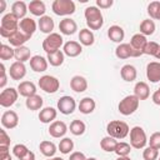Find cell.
Masks as SVG:
<instances>
[{"mask_svg":"<svg viewBox=\"0 0 160 160\" xmlns=\"http://www.w3.org/2000/svg\"><path fill=\"white\" fill-rule=\"evenodd\" d=\"M84 16L88 29L90 30H99L104 25V18L98 6H88L84 11Z\"/></svg>","mask_w":160,"mask_h":160,"instance_id":"6da1fadb","label":"cell"},{"mask_svg":"<svg viewBox=\"0 0 160 160\" xmlns=\"http://www.w3.org/2000/svg\"><path fill=\"white\" fill-rule=\"evenodd\" d=\"M28 152H29V149H28V146L24 145V144H16V145L12 148V154H14L18 159H21V158L25 156Z\"/></svg>","mask_w":160,"mask_h":160,"instance_id":"bcb514c9","label":"cell"},{"mask_svg":"<svg viewBox=\"0 0 160 160\" xmlns=\"http://www.w3.org/2000/svg\"><path fill=\"white\" fill-rule=\"evenodd\" d=\"M130 151H131V145L128 144V142L120 141V142H118L116 149H115L114 152H115L118 156H129Z\"/></svg>","mask_w":160,"mask_h":160,"instance_id":"7bdbcfd3","label":"cell"},{"mask_svg":"<svg viewBox=\"0 0 160 160\" xmlns=\"http://www.w3.org/2000/svg\"><path fill=\"white\" fill-rule=\"evenodd\" d=\"M38 26H39V29H40V31H41V32H44V34H48V35H49V34H51V32H52L55 24H54V20H52L50 16L44 15V16H41V18L39 19Z\"/></svg>","mask_w":160,"mask_h":160,"instance_id":"4316f807","label":"cell"},{"mask_svg":"<svg viewBox=\"0 0 160 160\" xmlns=\"http://www.w3.org/2000/svg\"><path fill=\"white\" fill-rule=\"evenodd\" d=\"M148 144V138L141 126H134L130 130V145L134 149H144Z\"/></svg>","mask_w":160,"mask_h":160,"instance_id":"52a82bcc","label":"cell"},{"mask_svg":"<svg viewBox=\"0 0 160 160\" xmlns=\"http://www.w3.org/2000/svg\"><path fill=\"white\" fill-rule=\"evenodd\" d=\"M0 160H12L9 146H0Z\"/></svg>","mask_w":160,"mask_h":160,"instance_id":"681fc988","label":"cell"},{"mask_svg":"<svg viewBox=\"0 0 160 160\" xmlns=\"http://www.w3.org/2000/svg\"><path fill=\"white\" fill-rule=\"evenodd\" d=\"M154 32H155V22L151 19L142 20L140 24V34L148 36V35H152Z\"/></svg>","mask_w":160,"mask_h":160,"instance_id":"74e56055","label":"cell"},{"mask_svg":"<svg viewBox=\"0 0 160 160\" xmlns=\"http://www.w3.org/2000/svg\"><path fill=\"white\" fill-rule=\"evenodd\" d=\"M106 132L109 136L114 138V139H124L129 135L130 129L129 125L125 121L121 120H111L108 125H106Z\"/></svg>","mask_w":160,"mask_h":160,"instance_id":"3957f363","label":"cell"},{"mask_svg":"<svg viewBox=\"0 0 160 160\" xmlns=\"http://www.w3.org/2000/svg\"><path fill=\"white\" fill-rule=\"evenodd\" d=\"M62 51H64V54H65L66 56H69V58H76V56H79V55L81 54L82 46H81V44L78 42V41L69 40V41H66V42L64 44Z\"/></svg>","mask_w":160,"mask_h":160,"instance_id":"4fadbf2b","label":"cell"},{"mask_svg":"<svg viewBox=\"0 0 160 160\" xmlns=\"http://www.w3.org/2000/svg\"><path fill=\"white\" fill-rule=\"evenodd\" d=\"M116 160H131V159L129 156H118Z\"/></svg>","mask_w":160,"mask_h":160,"instance_id":"6f0895ef","label":"cell"},{"mask_svg":"<svg viewBox=\"0 0 160 160\" xmlns=\"http://www.w3.org/2000/svg\"><path fill=\"white\" fill-rule=\"evenodd\" d=\"M139 102H140V100L135 95H128L122 100H120V102L118 105V110L121 115H125V116L131 115L138 110Z\"/></svg>","mask_w":160,"mask_h":160,"instance_id":"5b68a950","label":"cell"},{"mask_svg":"<svg viewBox=\"0 0 160 160\" xmlns=\"http://www.w3.org/2000/svg\"><path fill=\"white\" fill-rule=\"evenodd\" d=\"M19 124V116L12 110H6L1 115V125L4 129H14Z\"/></svg>","mask_w":160,"mask_h":160,"instance_id":"7c38bea8","label":"cell"},{"mask_svg":"<svg viewBox=\"0 0 160 160\" xmlns=\"http://www.w3.org/2000/svg\"><path fill=\"white\" fill-rule=\"evenodd\" d=\"M76 109V101L74 100L72 96L69 95H64L59 99L58 101V110L64 114V115H70L75 111Z\"/></svg>","mask_w":160,"mask_h":160,"instance_id":"8fae6325","label":"cell"},{"mask_svg":"<svg viewBox=\"0 0 160 160\" xmlns=\"http://www.w3.org/2000/svg\"><path fill=\"white\" fill-rule=\"evenodd\" d=\"M70 88L75 92H84L88 89V81H86V79L84 76L75 75L70 80Z\"/></svg>","mask_w":160,"mask_h":160,"instance_id":"603a6c76","label":"cell"},{"mask_svg":"<svg viewBox=\"0 0 160 160\" xmlns=\"http://www.w3.org/2000/svg\"><path fill=\"white\" fill-rule=\"evenodd\" d=\"M39 150L40 152L46 156V158H52L56 152V145L52 142V141H48V140H44L40 142L39 145Z\"/></svg>","mask_w":160,"mask_h":160,"instance_id":"4dcf8cb0","label":"cell"},{"mask_svg":"<svg viewBox=\"0 0 160 160\" xmlns=\"http://www.w3.org/2000/svg\"><path fill=\"white\" fill-rule=\"evenodd\" d=\"M39 86L42 91L48 92V94H54L59 90L60 88V81L58 80V78L51 76V75H44L39 79Z\"/></svg>","mask_w":160,"mask_h":160,"instance_id":"ba28073f","label":"cell"},{"mask_svg":"<svg viewBox=\"0 0 160 160\" xmlns=\"http://www.w3.org/2000/svg\"><path fill=\"white\" fill-rule=\"evenodd\" d=\"M59 30L62 35H72L78 30V24L70 18H65L59 22Z\"/></svg>","mask_w":160,"mask_h":160,"instance_id":"9a60e30c","label":"cell"},{"mask_svg":"<svg viewBox=\"0 0 160 160\" xmlns=\"http://www.w3.org/2000/svg\"><path fill=\"white\" fill-rule=\"evenodd\" d=\"M149 141V146L151 148H155V149H160V131H156L154 134L150 135V139L148 140Z\"/></svg>","mask_w":160,"mask_h":160,"instance_id":"7dc6e473","label":"cell"},{"mask_svg":"<svg viewBox=\"0 0 160 160\" xmlns=\"http://www.w3.org/2000/svg\"><path fill=\"white\" fill-rule=\"evenodd\" d=\"M134 95L139 100H146L150 96V89L149 85L145 81H138L134 86Z\"/></svg>","mask_w":160,"mask_h":160,"instance_id":"cb8c5ba5","label":"cell"},{"mask_svg":"<svg viewBox=\"0 0 160 160\" xmlns=\"http://www.w3.org/2000/svg\"><path fill=\"white\" fill-rule=\"evenodd\" d=\"M108 36H109V39H110L111 41L121 44V41H122L124 38H125V31H124V29H122L121 26H119V25H112V26H110V28L108 29Z\"/></svg>","mask_w":160,"mask_h":160,"instance_id":"7402d4cb","label":"cell"},{"mask_svg":"<svg viewBox=\"0 0 160 160\" xmlns=\"http://www.w3.org/2000/svg\"><path fill=\"white\" fill-rule=\"evenodd\" d=\"M0 70H1V78H0V88L2 89L5 85H6V70H5V66H4V64L1 62L0 64Z\"/></svg>","mask_w":160,"mask_h":160,"instance_id":"816d5d0a","label":"cell"},{"mask_svg":"<svg viewBox=\"0 0 160 160\" xmlns=\"http://www.w3.org/2000/svg\"><path fill=\"white\" fill-rule=\"evenodd\" d=\"M86 159L88 158L81 151H74L70 154V158H69V160H86Z\"/></svg>","mask_w":160,"mask_h":160,"instance_id":"f5cc1de1","label":"cell"},{"mask_svg":"<svg viewBox=\"0 0 160 160\" xmlns=\"http://www.w3.org/2000/svg\"><path fill=\"white\" fill-rule=\"evenodd\" d=\"M48 160H64L62 158H58V156H54V158H49Z\"/></svg>","mask_w":160,"mask_h":160,"instance_id":"680465c9","label":"cell"},{"mask_svg":"<svg viewBox=\"0 0 160 160\" xmlns=\"http://www.w3.org/2000/svg\"><path fill=\"white\" fill-rule=\"evenodd\" d=\"M115 55H116L118 59H128V58H138V56H141L142 52L132 49L131 45L128 44V42H121V44H119L116 46Z\"/></svg>","mask_w":160,"mask_h":160,"instance_id":"30bf717a","label":"cell"},{"mask_svg":"<svg viewBox=\"0 0 160 160\" xmlns=\"http://www.w3.org/2000/svg\"><path fill=\"white\" fill-rule=\"evenodd\" d=\"M18 96H19L18 89L6 88L0 92V105L2 108H10L16 102Z\"/></svg>","mask_w":160,"mask_h":160,"instance_id":"9c48e42d","label":"cell"},{"mask_svg":"<svg viewBox=\"0 0 160 160\" xmlns=\"http://www.w3.org/2000/svg\"><path fill=\"white\" fill-rule=\"evenodd\" d=\"M29 11V8L28 5L24 2V1H15L12 5H11V12L19 19V20H22L24 18H26V12Z\"/></svg>","mask_w":160,"mask_h":160,"instance_id":"f546056e","label":"cell"},{"mask_svg":"<svg viewBox=\"0 0 160 160\" xmlns=\"http://www.w3.org/2000/svg\"><path fill=\"white\" fill-rule=\"evenodd\" d=\"M19 30L22 31L24 34L29 35V36H32V34L36 31V22H35V20L31 19V18H24L19 22Z\"/></svg>","mask_w":160,"mask_h":160,"instance_id":"44dd1931","label":"cell"},{"mask_svg":"<svg viewBox=\"0 0 160 160\" xmlns=\"http://www.w3.org/2000/svg\"><path fill=\"white\" fill-rule=\"evenodd\" d=\"M30 68L35 71V72H44L48 69V59H45L41 55H34L30 60Z\"/></svg>","mask_w":160,"mask_h":160,"instance_id":"ac0fdd59","label":"cell"},{"mask_svg":"<svg viewBox=\"0 0 160 160\" xmlns=\"http://www.w3.org/2000/svg\"><path fill=\"white\" fill-rule=\"evenodd\" d=\"M159 90H160V88H159Z\"/></svg>","mask_w":160,"mask_h":160,"instance_id":"be15d7a7","label":"cell"},{"mask_svg":"<svg viewBox=\"0 0 160 160\" xmlns=\"http://www.w3.org/2000/svg\"><path fill=\"white\" fill-rule=\"evenodd\" d=\"M42 102H44L42 98L36 94V95H34V96L28 98L26 101H25V105H26V108H28L29 110L35 111V110H39V109L42 108Z\"/></svg>","mask_w":160,"mask_h":160,"instance_id":"836d02e7","label":"cell"},{"mask_svg":"<svg viewBox=\"0 0 160 160\" xmlns=\"http://www.w3.org/2000/svg\"><path fill=\"white\" fill-rule=\"evenodd\" d=\"M18 91H19V94L21 96H24V98L28 99L30 96L36 95V86L31 81H21L18 85Z\"/></svg>","mask_w":160,"mask_h":160,"instance_id":"ffe728a7","label":"cell"},{"mask_svg":"<svg viewBox=\"0 0 160 160\" xmlns=\"http://www.w3.org/2000/svg\"><path fill=\"white\" fill-rule=\"evenodd\" d=\"M95 106H96V102L92 98H84L79 102V111L81 114L88 115V114H91L95 110Z\"/></svg>","mask_w":160,"mask_h":160,"instance_id":"83f0119b","label":"cell"},{"mask_svg":"<svg viewBox=\"0 0 160 160\" xmlns=\"http://www.w3.org/2000/svg\"><path fill=\"white\" fill-rule=\"evenodd\" d=\"M30 39H31V36H29V35L24 34L22 31L18 30V31H15V32L9 38V42H10V45H12V46H15V48H20V46H24V44H25L26 41H29Z\"/></svg>","mask_w":160,"mask_h":160,"instance_id":"d4e9b609","label":"cell"},{"mask_svg":"<svg viewBox=\"0 0 160 160\" xmlns=\"http://www.w3.org/2000/svg\"><path fill=\"white\" fill-rule=\"evenodd\" d=\"M19 160H35V154L29 150V152H28L25 156H22L21 159H19Z\"/></svg>","mask_w":160,"mask_h":160,"instance_id":"11a10c76","label":"cell"},{"mask_svg":"<svg viewBox=\"0 0 160 160\" xmlns=\"http://www.w3.org/2000/svg\"><path fill=\"white\" fill-rule=\"evenodd\" d=\"M151 99H152V101H154L155 105H160V90H159V89L152 94Z\"/></svg>","mask_w":160,"mask_h":160,"instance_id":"db71d44e","label":"cell"},{"mask_svg":"<svg viewBox=\"0 0 160 160\" xmlns=\"http://www.w3.org/2000/svg\"><path fill=\"white\" fill-rule=\"evenodd\" d=\"M114 4L112 0H96V6L100 9H109Z\"/></svg>","mask_w":160,"mask_h":160,"instance_id":"f907efd6","label":"cell"},{"mask_svg":"<svg viewBox=\"0 0 160 160\" xmlns=\"http://www.w3.org/2000/svg\"><path fill=\"white\" fill-rule=\"evenodd\" d=\"M31 56V50L26 46H20V48H15V59L16 61L20 62H25L28 60H30Z\"/></svg>","mask_w":160,"mask_h":160,"instance_id":"d590c367","label":"cell"},{"mask_svg":"<svg viewBox=\"0 0 160 160\" xmlns=\"http://www.w3.org/2000/svg\"><path fill=\"white\" fill-rule=\"evenodd\" d=\"M148 14L154 20H160V1H152L148 5Z\"/></svg>","mask_w":160,"mask_h":160,"instance_id":"60d3db41","label":"cell"},{"mask_svg":"<svg viewBox=\"0 0 160 160\" xmlns=\"http://www.w3.org/2000/svg\"><path fill=\"white\" fill-rule=\"evenodd\" d=\"M9 75L12 80H21L26 75V66L24 65V62L20 61L12 62L9 69Z\"/></svg>","mask_w":160,"mask_h":160,"instance_id":"2e32d148","label":"cell"},{"mask_svg":"<svg viewBox=\"0 0 160 160\" xmlns=\"http://www.w3.org/2000/svg\"><path fill=\"white\" fill-rule=\"evenodd\" d=\"M56 115H58L56 109H54L51 106H48V108H44V109L40 110V112H39V120L42 124H51V122L55 121Z\"/></svg>","mask_w":160,"mask_h":160,"instance_id":"d6986e66","label":"cell"},{"mask_svg":"<svg viewBox=\"0 0 160 160\" xmlns=\"http://www.w3.org/2000/svg\"><path fill=\"white\" fill-rule=\"evenodd\" d=\"M64 44V39L60 34L58 32H51L49 34L44 41H42V50L46 52V54H52V52H56L60 50V48Z\"/></svg>","mask_w":160,"mask_h":160,"instance_id":"277c9868","label":"cell"},{"mask_svg":"<svg viewBox=\"0 0 160 160\" xmlns=\"http://www.w3.org/2000/svg\"><path fill=\"white\" fill-rule=\"evenodd\" d=\"M120 75H121V79L124 81H128V82H131L136 79L138 76V71H136V68L134 65H130V64H126L124 65L121 69H120Z\"/></svg>","mask_w":160,"mask_h":160,"instance_id":"484cf974","label":"cell"},{"mask_svg":"<svg viewBox=\"0 0 160 160\" xmlns=\"http://www.w3.org/2000/svg\"><path fill=\"white\" fill-rule=\"evenodd\" d=\"M79 40L80 44L84 46H91L95 41V36L94 32L90 29H81L79 32Z\"/></svg>","mask_w":160,"mask_h":160,"instance_id":"1f68e13d","label":"cell"},{"mask_svg":"<svg viewBox=\"0 0 160 160\" xmlns=\"http://www.w3.org/2000/svg\"><path fill=\"white\" fill-rule=\"evenodd\" d=\"M146 42H148L146 36H144V35L140 34V32L132 35V38L130 39V45H131V48L135 49V50H138V51H140V52H142V50H144Z\"/></svg>","mask_w":160,"mask_h":160,"instance_id":"d6a6232c","label":"cell"},{"mask_svg":"<svg viewBox=\"0 0 160 160\" xmlns=\"http://www.w3.org/2000/svg\"><path fill=\"white\" fill-rule=\"evenodd\" d=\"M0 2H1V9H0V12H2L4 11V9H5V0H0Z\"/></svg>","mask_w":160,"mask_h":160,"instance_id":"9f6ffc18","label":"cell"},{"mask_svg":"<svg viewBox=\"0 0 160 160\" xmlns=\"http://www.w3.org/2000/svg\"><path fill=\"white\" fill-rule=\"evenodd\" d=\"M155 58L160 60V46H159V51H158V54H156V56H155Z\"/></svg>","mask_w":160,"mask_h":160,"instance_id":"91938a15","label":"cell"},{"mask_svg":"<svg viewBox=\"0 0 160 160\" xmlns=\"http://www.w3.org/2000/svg\"><path fill=\"white\" fill-rule=\"evenodd\" d=\"M85 130H86V125H85L84 121L78 120V119L71 121V124H70V132L72 135L80 136V135H82L85 132Z\"/></svg>","mask_w":160,"mask_h":160,"instance_id":"f35d334b","label":"cell"},{"mask_svg":"<svg viewBox=\"0 0 160 160\" xmlns=\"http://www.w3.org/2000/svg\"><path fill=\"white\" fill-rule=\"evenodd\" d=\"M158 160H160V158H159V159H158Z\"/></svg>","mask_w":160,"mask_h":160,"instance_id":"6125c7cd","label":"cell"},{"mask_svg":"<svg viewBox=\"0 0 160 160\" xmlns=\"http://www.w3.org/2000/svg\"><path fill=\"white\" fill-rule=\"evenodd\" d=\"M19 22L20 20L12 14L8 12L1 18V24H0V35L2 38L9 39L15 31L19 30Z\"/></svg>","mask_w":160,"mask_h":160,"instance_id":"7a4b0ae2","label":"cell"},{"mask_svg":"<svg viewBox=\"0 0 160 160\" xmlns=\"http://www.w3.org/2000/svg\"><path fill=\"white\" fill-rule=\"evenodd\" d=\"M11 58H15V49H12L10 45L2 44L0 46V59L1 60H10Z\"/></svg>","mask_w":160,"mask_h":160,"instance_id":"b9f144b4","label":"cell"},{"mask_svg":"<svg viewBox=\"0 0 160 160\" xmlns=\"http://www.w3.org/2000/svg\"><path fill=\"white\" fill-rule=\"evenodd\" d=\"M146 78L151 82L160 81V62L151 61L146 65Z\"/></svg>","mask_w":160,"mask_h":160,"instance_id":"e0dca14e","label":"cell"},{"mask_svg":"<svg viewBox=\"0 0 160 160\" xmlns=\"http://www.w3.org/2000/svg\"><path fill=\"white\" fill-rule=\"evenodd\" d=\"M29 8V11L34 15V16H44L45 15V11H46V6L42 1L40 0H32L30 1V4L28 5Z\"/></svg>","mask_w":160,"mask_h":160,"instance_id":"f1b7e54d","label":"cell"},{"mask_svg":"<svg viewBox=\"0 0 160 160\" xmlns=\"http://www.w3.org/2000/svg\"><path fill=\"white\" fill-rule=\"evenodd\" d=\"M86 160H98V159H95V158H88Z\"/></svg>","mask_w":160,"mask_h":160,"instance_id":"94428289","label":"cell"},{"mask_svg":"<svg viewBox=\"0 0 160 160\" xmlns=\"http://www.w3.org/2000/svg\"><path fill=\"white\" fill-rule=\"evenodd\" d=\"M118 140L116 139H114V138H111V136H105V138H102L101 139V141H100V148L104 150V151H106V152H112V151H115V149H116V145H118Z\"/></svg>","mask_w":160,"mask_h":160,"instance_id":"e575fe53","label":"cell"},{"mask_svg":"<svg viewBox=\"0 0 160 160\" xmlns=\"http://www.w3.org/2000/svg\"><path fill=\"white\" fill-rule=\"evenodd\" d=\"M159 46L160 44L155 42V41H148L144 50H142V54H146V55H151V56H156L158 51H159Z\"/></svg>","mask_w":160,"mask_h":160,"instance_id":"ee69618b","label":"cell"},{"mask_svg":"<svg viewBox=\"0 0 160 160\" xmlns=\"http://www.w3.org/2000/svg\"><path fill=\"white\" fill-rule=\"evenodd\" d=\"M10 145V136L5 131V129H0V146H9Z\"/></svg>","mask_w":160,"mask_h":160,"instance_id":"c3c4849f","label":"cell"},{"mask_svg":"<svg viewBox=\"0 0 160 160\" xmlns=\"http://www.w3.org/2000/svg\"><path fill=\"white\" fill-rule=\"evenodd\" d=\"M64 58H65V54L61 50H59L56 52H52V54H48V56H46L48 62L51 66H60V65H62Z\"/></svg>","mask_w":160,"mask_h":160,"instance_id":"8d00e7d4","label":"cell"},{"mask_svg":"<svg viewBox=\"0 0 160 160\" xmlns=\"http://www.w3.org/2000/svg\"><path fill=\"white\" fill-rule=\"evenodd\" d=\"M142 158L144 160H158L159 158V150L151 146H148L142 151Z\"/></svg>","mask_w":160,"mask_h":160,"instance_id":"f6af8a7d","label":"cell"},{"mask_svg":"<svg viewBox=\"0 0 160 160\" xmlns=\"http://www.w3.org/2000/svg\"><path fill=\"white\" fill-rule=\"evenodd\" d=\"M66 131H68L66 124L64 121H60V120H55L49 126V134H50V136H52L55 139H60V138L65 136Z\"/></svg>","mask_w":160,"mask_h":160,"instance_id":"5bb4252c","label":"cell"},{"mask_svg":"<svg viewBox=\"0 0 160 160\" xmlns=\"http://www.w3.org/2000/svg\"><path fill=\"white\" fill-rule=\"evenodd\" d=\"M51 9L59 16H68L75 12V2L72 0H55Z\"/></svg>","mask_w":160,"mask_h":160,"instance_id":"8992f818","label":"cell"},{"mask_svg":"<svg viewBox=\"0 0 160 160\" xmlns=\"http://www.w3.org/2000/svg\"><path fill=\"white\" fill-rule=\"evenodd\" d=\"M59 150L61 154H70L74 149V142L70 138H62L59 142Z\"/></svg>","mask_w":160,"mask_h":160,"instance_id":"ab89813d","label":"cell"}]
</instances>
